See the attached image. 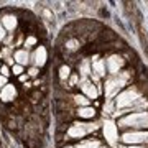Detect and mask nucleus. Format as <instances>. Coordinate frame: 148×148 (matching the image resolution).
I'll use <instances>...</instances> for the list:
<instances>
[{
	"label": "nucleus",
	"mask_w": 148,
	"mask_h": 148,
	"mask_svg": "<svg viewBox=\"0 0 148 148\" xmlns=\"http://www.w3.org/2000/svg\"><path fill=\"white\" fill-rule=\"evenodd\" d=\"M119 127L122 128H148V112L147 110H140L135 114H130L125 119L119 120Z\"/></svg>",
	"instance_id": "nucleus-1"
},
{
	"label": "nucleus",
	"mask_w": 148,
	"mask_h": 148,
	"mask_svg": "<svg viewBox=\"0 0 148 148\" xmlns=\"http://www.w3.org/2000/svg\"><path fill=\"white\" fill-rule=\"evenodd\" d=\"M127 79H128V73L119 74V76H112L110 79H107L106 81V87H104L106 95L107 97H114L123 86L127 84Z\"/></svg>",
	"instance_id": "nucleus-2"
},
{
	"label": "nucleus",
	"mask_w": 148,
	"mask_h": 148,
	"mask_svg": "<svg viewBox=\"0 0 148 148\" xmlns=\"http://www.w3.org/2000/svg\"><path fill=\"white\" fill-rule=\"evenodd\" d=\"M122 142L123 143H132V145H145L148 143V132H127L122 135Z\"/></svg>",
	"instance_id": "nucleus-3"
},
{
	"label": "nucleus",
	"mask_w": 148,
	"mask_h": 148,
	"mask_svg": "<svg viewBox=\"0 0 148 148\" xmlns=\"http://www.w3.org/2000/svg\"><path fill=\"white\" fill-rule=\"evenodd\" d=\"M104 137H106L107 143L115 147L117 140H119V130H117V125L112 120H106L104 123Z\"/></svg>",
	"instance_id": "nucleus-4"
},
{
	"label": "nucleus",
	"mask_w": 148,
	"mask_h": 148,
	"mask_svg": "<svg viewBox=\"0 0 148 148\" xmlns=\"http://www.w3.org/2000/svg\"><path fill=\"white\" fill-rule=\"evenodd\" d=\"M90 130H95V125L87 127V123H74V125H71V127H69L68 137L69 138H84L86 133L90 132Z\"/></svg>",
	"instance_id": "nucleus-5"
},
{
	"label": "nucleus",
	"mask_w": 148,
	"mask_h": 148,
	"mask_svg": "<svg viewBox=\"0 0 148 148\" xmlns=\"http://www.w3.org/2000/svg\"><path fill=\"white\" fill-rule=\"evenodd\" d=\"M122 66H123V59H122L120 56H117V54L110 56V58L106 61V68L112 76H119V74H120L119 71H120Z\"/></svg>",
	"instance_id": "nucleus-6"
},
{
	"label": "nucleus",
	"mask_w": 148,
	"mask_h": 148,
	"mask_svg": "<svg viewBox=\"0 0 148 148\" xmlns=\"http://www.w3.org/2000/svg\"><path fill=\"white\" fill-rule=\"evenodd\" d=\"M81 89H82V92L86 94L87 99H97V95H99V89L87 79L81 81Z\"/></svg>",
	"instance_id": "nucleus-7"
},
{
	"label": "nucleus",
	"mask_w": 148,
	"mask_h": 148,
	"mask_svg": "<svg viewBox=\"0 0 148 148\" xmlns=\"http://www.w3.org/2000/svg\"><path fill=\"white\" fill-rule=\"evenodd\" d=\"M46 49L45 46H38L33 53V63H35V68H41L43 64L46 63Z\"/></svg>",
	"instance_id": "nucleus-8"
},
{
	"label": "nucleus",
	"mask_w": 148,
	"mask_h": 148,
	"mask_svg": "<svg viewBox=\"0 0 148 148\" xmlns=\"http://www.w3.org/2000/svg\"><path fill=\"white\" fill-rule=\"evenodd\" d=\"M16 97V89H15V86H12V84H7L3 89L0 90V99L3 102H10L13 101Z\"/></svg>",
	"instance_id": "nucleus-9"
},
{
	"label": "nucleus",
	"mask_w": 148,
	"mask_h": 148,
	"mask_svg": "<svg viewBox=\"0 0 148 148\" xmlns=\"http://www.w3.org/2000/svg\"><path fill=\"white\" fill-rule=\"evenodd\" d=\"M2 27L5 28V32H13L16 28V18L13 15H5L2 18Z\"/></svg>",
	"instance_id": "nucleus-10"
},
{
	"label": "nucleus",
	"mask_w": 148,
	"mask_h": 148,
	"mask_svg": "<svg viewBox=\"0 0 148 148\" xmlns=\"http://www.w3.org/2000/svg\"><path fill=\"white\" fill-rule=\"evenodd\" d=\"M13 59H15L20 66H25V64H28V61H30V54H28L27 49H18V51H15V54H13Z\"/></svg>",
	"instance_id": "nucleus-11"
},
{
	"label": "nucleus",
	"mask_w": 148,
	"mask_h": 148,
	"mask_svg": "<svg viewBox=\"0 0 148 148\" xmlns=\"http://www.w3.org/2000/svg\"><path fill=\"white\" fill-rule=\"evenodd\" d=\"M92 69H94V73H97V76L99 77H102V76H106V59H97V61H94L92 63Z\"/></svg>",
	"instance_id": "nucleus-12"
},
{
	"label": "nucleus",
	"mask_w": 148,
	"mask_h": 148,
	"mask_svg": "<svg viewBox=\"0 0 148 148\" xmlns=\"http://www.w3.org/2000/svg\"><path fill=\"white\" fill-rule=\"evenodd\" d=\"M77 115H79L81 119H92V117L95 115V110L92 107H81L79 110H77Z\"/></svg>",
	"instance_id": "nucleus-13"
},
{
	"label": "nucleus",
	"mask_w": 148,
	"mask_h": 148,
	"mask_svg": "<svg viewBox=\"0 0 148 148\" xmlns=\"http://www.w3.org/2000/svg\"><path fill=\"white\" fill-rule=\"evenodd\" d=\"M74 102H76L77 106H82V107H89V99H87L86 95H76V97H74Z\"/></svg>",
	"instance_id": "nucleus-14"
},
{
	"label": "nucleus",
	"mask_w": 148,
	"mask_h": 148,
	"mask_svg": "<svg viewBox=\"0 0 148 148\" xmlns=\"http://www.w3.org/2000/svg\"><path fill=\"white\" fill-rule=\"evenodd\" d=\"M69 74H71V69H69V66H61V68H59V77H61L63 81L68 79Z\"/></svg>",
	"instance_id": "nucleus-15"
},
{
	"label": "nucleus",
	"mask_w": 148,
	"mask_h": 148,
	"mask_svg": "<svg viewBox=\"0 0 148 148\" xmlns=\"http://www.w3.org/2000/svg\"><path fill=\"white\" fill-rule=\"evenodd\" d=\"M81 74H82V79H86V76L90 73V68H89V61H84V63L81 64Z\"/></svg>",
	"instance_id": "nucleus-16"
},
{
	"label": "nucleus",
	"mask_w": 148,
	"mask_h": 148,
	"mask_svg": "<svg viewBox=\"0 0 148 148\" xmlns=\"http://www.w3.org/2000/svg\"><path fill=\"white\" fill-rule=\"evenodd\" d=\"M33 45H36V38H35V36H28L27 40H25V46H27V48H32Z\"/></svg>",
	"instance_id": "nucleus-17"
},
{
	"label": "nucleus",
	"mask_w": 148,
	"mask_h": 148,
	"mask_svg": "<svg viewBox=\"0 0 148 148\" xmlns=\"http://www.w3.org/2000/svg\"><path fill=\"white\" fill-rule=\"evenodd\" d=\"M12 73L15 74V76H21V73H23V66L15 64V66H13V69H12Z\"/></svg>",
	"instance_id": "nucleus-18"
},
{
	"label": "nucleus",
	"mask_w": 148,
	"mask_h": 148,
	"mask_svg": "<svg viewBox=\"0 0 148 148\" xmlns=\"http://www.w3.org/2000/svg\"><path fill=\"white\" fill-rule=\"evenodd\" d=\"M97 145H99V143H97V142H94V143L87 142V143H81V145H79V147H77V148H95V147H97Z\"/></svg>",
	"instance_id": "nucleus-19"
},
{
	"label": "nucleus",
	"mask_w": 148,
	"mask_h": 148,
	"mask_svg": "<svg viewBox=\"0 0 148 148\" xmlns=\"http://www.w3.org/2000/svg\"><path fill=\"white\" fill-rule=\"evenodd\" d=\"M0 73H2L3 77H8V76H10V69L7 68V66H2V68H0Z\"/></svg>",
	"instance_id": "nucleus-20"
},
{
	"label": "nucleus",
	"mask_w": 148,
	"mask_h": 148,
	"mask_svg": "<svg viewBox=\"0 0 148 148\" xmlns=\"http://www.w3.org/2000/svg\"><path fill=\"white\" fill-rule=\"evenodd\" d=\"M7 86V77H3V76H2V74H0V87H2V89H3V87H5Z\"/></svg>",
	"instance_id": "nucleus-21"
},
{
	"label": "nucleus",
	"mask_w": 148,
	"mask_h": 148,
	"mask_svg": "<svg viewBox=\"0 0 148 148\" xmlns=\"http://www.w3.org/2000/svg\"><path fill=\"white\" fill-rule=\"evenodd\" d=\"M2 40H5V28L2 27V23H0V41Z\"/></svg>",
	"instance_id": "nucleus-22"
},
{
	"label": "nucleus",
	"mask_w": 148,
	"mask_h": 148,
	"mask_svg": "<svg viewBox=\"0 0 148 148\" xmlns=\"http://www.w3.org/2000/svg\"><path fill=\"white\" fill-rule=\"evenodd\" d=\"M28 73H30V76H33V77H35V76H38V73H40V71H38V68H32Z\"/></svg>",
	"instance_id": "nucleus-23"
},
{
	"label": "nucleus",
	"mask_w": 148,
	"mask_h": 148,
	"mask_svg": "<svg viewBox=\"0 0 148 148\" xmlns=\"http://www.w3.org/2000/svg\"><path fill=\"white\" fill-rule=\"evenodd\" d=\"M119 148H145V147H119Z\"/></svg>",
	"instance_id": "nucleus-24"
},
{
	"label": "nucleus",
	"mask_w": 148,
	"mask_h": 148,
	"mask_svg": "<svg viewBox=\"0 0 148 148\" xmlns=\"http://www.w3.org/2000/svg\"><path fill=\"white\" fill-rule=\"evenodd\" d=\"M0 68H2V66H0Z\"/></svg>",
	"instance_id": "nucleus-25"
}]
</instances>
